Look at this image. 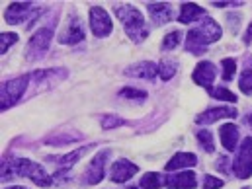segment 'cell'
Instances as JSON below:
<instances>
[{
  "label": "cell",
  "mask_w": 252,
  "mask_h": 189,
  "mask_svg": "<svg viewBox=\"0 0 252 189\" xmlns=\"http://www.w3.org/2000/svg\"><path fill=\"white\" fill-rule=\"evenodd\" d=\"M243 189H249V188H243Z\"/></svg>",
  "instance_id": "cell-36"
},
{
  "label": "cell",
  "mask_w": 252,
  "mask_h": 189,
  "mask_svg": "<svg viewBox=\"0 0 252 189\" xmlns=\"http://www.w3.org/2000/svg\"><path fill=\"white\" fill-rule=\"evenodd\" d=\"M197 140L201 142V146H203V150L205 152H213V138H211V133L209 131H199L197 133Z\"/></svg>",
  "instance_id": "cell-26"
},
{
  "label": "cell",
  "mask_w": 252,
  "mask_h": 189,
  "mask_svg": "<svg viewBox=\"0 0 252 189\" xmlns=\"http://www.w3.org/2000/svg\"><path fill=\"white\" fill-rule=\"evenodd\" d=\"M120 96L122 98H129V100H145L147 98V94L143 90H135V88H124L120 92Z\"/></svg>",
  "instance_id": "cell-28"
},
{
  "label": "cell",
  "mask_w": 252,
  "mask_h": 189,
  "mask_svg": "<svg viewBox=\"0 0 252 189\" xmlns=\"http://www.w3.org/2000/svg\"><path fill=\"white\" fill-rule=\"evenodd\" d=\"M16 41H18V35H16V33H2V39H0V51L6 53L8 47H10L12 43H16Z\"/></svg>",
  "instance_id": "cell-30"
},
{
  "label": "cell",
  "mask_w": 252,
  "mask_h": 189,
  "mask_svg": "<svg viewBox=\"0 0 252 189\" xmlns=\"http://www.w3.org/2000/svg\"><path fill=\"white\" fill-rule=\"evenodd\" d=\"M223 78L225 80H231L233 78V74H235V70H237V61H233V59H225L223 63Z\"/></svg>",
  "instance_id": "cell-27"
},
{
  "label": "cell",
  "mask_w": 252,
  "mask_h": 189,
  "mask_svg": "<svg viewBox=\"0 0 252 189\" xmlns=\"http://www.w3.org/2000/svg\"><path fill=\"white\" fill-rule=\"evenodd\" d=\"M203 16H205V10H203L201 6L193 4V2H184L178 20H180L182 24H189V22H195L197 18H203Z\"/></svg>",
  "instance_id": "cell-17"
},
{
  "label": "cell",
  "mask_w": 252,
  "mask_h": 189,
  "mask_svg": "<svg viewBox=\"0 0 252 189\" xmlns=\"http://www.w3.org/2000/svg\"><path fill=\"white\" fill-rule=\"evenodd\" d=\"M164 186L170 189H193L197 186L193 172H182L174 176H164Z\"/></svg>",
  "instance_id": "cell-12"
},
{
  "label": "cell",
  "mask_w": 252,
  "mask_h": 189,
  "mask_svg": "<svg viewBox=\"0 0 252 189\" xmlns=\"http://www.w3.org/2000/svg\"><path fill=\"white\" fill-rule=\"evenodd\" d=\"M245 41H247V43L252 41V24H251V27H249V31H247V35H245Z\"/></svg>",
  "instance_id": "cell-33"
},
{
  "label": "cell",
  "mask_w": 252,
  "mask_h": 189,
  "mask_svg": "<svg viewBox=\"0 0 252 189\" xmlns=\"http://www.w3.org/2000/svg\"><path fill=\"white\" fill-rule=\"evenodd\" d=\"M32 78V74H24L20 78H14V80H8L2 84V109H10L26 92L28 88V80Z\"/></svg>",
  "instance_id": "cell-4"
},
{
  "label": "cell",
  "mask_w": 252,
  "mask_h": 189,
  "mask_svg": "<svg viewBox=\"0 0 252 189\" xmlns=\"http://www.w3.org/2000/svg\"><path fill=\"white\" fill-rule=\"evenodd\" d=\"M12 164H14L16 176H18V174H20V176H26V178H30L33 184H37V186H41V188H49V186H51L49 174H47L39 164H35V162H32V160H26V158L12 160Z\"/></svg>",
  "instance_id": "cell-3"
},
{
  "label": "cell",
  "mask_w": 252,
  "mask_h": 189,
  "mask_svg": "<svg viewBox=\"0 0 252 189\" xmlns=\"http://www.w3.org/2000/svg\"><path fill=\"white\" fill-rule=\"evenodd\" d=\"M116 16L122 20L127 35H129L135 43H139V41H143V39L147 37L145 20H143V14H141L137 8H133V6H129V4L116 6Z\"/></svg>",
  "instance_id": "cell-2"
},
{
  "label": "cell",
  "mask_w": 252,
  "mask_h": 189,
  "mask_svg": "<svg viewBox=\"0 0 252 189\" xmlns=\"http://www.w3.org/2000/svg\"><path fill=\"white\" fill-rule=\"evenodd\" d=\"M233 170L237 174V178L247 180L252 176V138L247 136L239 148V154L233 162Z\"/></svg>",
  "instance_id": "cell-6"
},
{
  "label": "cell",
  "mask_w": 252,
  "mask_h": 189,
  "mask_svg": "<svg viewBox=\"0 0 252 189\" xmlns=\"http://www.w3.org/2000/svg\"><path fill=\"white\" fill-rule=\"evenodd\" d=\"M84 39V29H82V24L76 20V18H70L66 29L61 33L59 41L61 43H66V45H72V43H78Z\"/></svg>",
  "instance_id": "cell-14"
},
{
  "label": "cell",
  "mask_w": 252,
  "mask_h": 189,
  "mask_svg": "<svg viewBox=\"0 0 252 189\" xmlns=\"http://www.w3.org/2000/svg\"><path fill=\"white\" fill-rule=\"evenodd\" d=\"M90 150V146H84V148H80V150H74V152H70V154H66L63 158H59V160H55L57 164H59V172H57V176H63L64 172H68L74 164H76V160L78 158H82L86 152Z\"/></svg>",
  "instance_id": "cell-20"
},
{
  "label": "cell",
  "mask_w": 252,
  "mask_h": 189,
  "mask_svg": "<svg viewBox=\"0 0 252 189\" xmlns=\"http://www.w3.org/2000/svg\"><path fill=\"white\" fill-rule=\"evenodd\" d=\"M51 35H53V29H51V27H41V29H37V31L33 33V37L30 39V43H28V53H26V57H28L30 61L41 59V57L47 53V49H49Z\"/></svg>",
  "instance_id": "cell-5"
},
{
  "label": "cell",
  "mask_w": 252,
  "mask_h": 189,
  "mask_svg": "<svg viewBox=\"0 0 252 189\" xmlns=\"http://www.w3.org/2000/svg\"><path fill=\"white\" fill-rule=\"evenodd\" d=\"M219 136H221V144L227 150H237V142H239V129L237 125H223L219 129Z\"/></svg>",
  "instance_id": "cell-16"
},
{
  "label": "cell",
  "mask_w": 252,
  "mask_h": 189,
  "mask_svg": "<svg viewBox=\"0 0 252 189\" xmlns=\"http://www.w3.org/2000/svg\"><path fill=\"white\" fill-rule=\"evenodd\" d=\"M225 117H237V109L235 108H213V109H207L205 113L197 115V123H213V121H219V119H225Z\"/></svg>",
  "instance_id": "cell-15"
},
{
  "label": "cell",
  "mask_w": 252,
  "mask_h": 189,
  "mask_svg": "<svg viewBox=\"0 0 252 189\" xmlns=\"http://www.w3.org/2000/svg\"><path fill=\"white\" fill-rule=\"evenodd\" d=\"M180 39H182V33H180L178 29L170 31V33L164 37V41H162V49H164V51H170V49L178 47V45H180Z\"/></svg>",
  "instance_id": "cell-22"
},
{
  "label": "cell",
  "mask_w": 252,
  "mask_h": 189,
  "mask_svg": "<svg viewBox=\"0 0 252 189\" xmlns=\"http://www.w3.org/2000/svg\"><path fill=\"white\" fill-rule=\"evenodd\" d=\"M162 186H164V176H160V174L149 172L141 178V188L143 189H158Z\"/></svg>",
  "instance_id": "cell-21"
},
{
  "label": "cell",
  "mask_w": 252,
  "mask_h": 189,
  "mask_svg": "<svg viewBox=\"0 0 252 189\" xmlns=\"http://www.w3.org/2000/svg\"><path fill=\"white\" fill-rule=\"evenodd\" d=\"M126 72L131 74V76H137V78L153 80V78L157 76V72H158V66L155 63H139V64H135V66H131V68H127Z\"/></svg>",
  "instance_id": "cell-19"
},
{
  "label": "cell",
  "mask_w": 252,
  "mask_h": 189,
  "mask_svg": "<svg viewBox=\"0 0 252 189\" xmlns=\"http://www.w3.org/2000/svg\"><path fill=\"white\" fill-rule=\"evenodd\" d=\"M137 172H139V168L133 162H129V160H118V162H114V166L110 170V178L114 182H118V184H124L127 180H131Z\"/></svg>",
  "instance_id": "cell-9"
},
{
  "label": "cell",
  "mask_w": 252,
  "mask_h": 189,
  "mask_svg": "<svg viewBox=\"0 0 252 189\" xmlns=\"http://www.w3.org/2000/svg\"><path fill=\"white\" fill-rule=\"evenodd\" d=\"M158 72H160L162 80H170L174 76V72H176V64L172 63V61H162V63L158 64Z\"/></svg>",
  "instance_id": "cell-25"
},
{
  "label": "cell",
  "mask_w": 252,
  "mask_h": 189,
  "mask_svg": "<svg viewBox=\"0 0 252 189\" xmlns=\"http://www.w3.org/2000/svg\"><path fill=\"white\" fill-rule=\"evenodd\" d=\"M219 37H221V26H219L215 20L207 18V20H203L197 27L189 29L188 41H186V49L191 51L193 55H201V53L205 51V47H207L209 43L217 41Z\"/></svg>",
  "instance_id": "cell-1"
},
{
  "label": "cell",
  "mask_w": 252,
  "mask_h": 189,
  "mask_svg": "<svg viewBox=\"0 0 252 189\" xmlns=\"http://www.w3.org/2000/svg\"><path fill=\"white\" fill-rule=\"evenodd\" d=\"M239 88H241V92H245V94H252V68L243 70V74H241V78H239Z\"/></svg>",
  "instance_id": "cell-24"
},
{
  "label": "cell",
  "mask_w": 252,
  "mask_h": 189,
  "mask_svg": "<svg viewBox=\"0 0 252 189\" xmlns=\"http://www.w3.org/2000/svg\"><path fill=\"white\" fill-rule=\"evenodd\" d=\"M215 74H217V70H215V64L213 63H199L195 66L193 74H191V80L195 84H199V86L209 88L211 82L215 80Z\"/></svg>",
  "instance_id": "cell-13"
},
{
  "label": "cell",
  "mask_w": 252,
  "mask_h": 189,
  "mask_svg": "<svg viewBox=\"0 0 252 189\" xmlns=\"http://www.w3.org/2000/svg\"><path fill=\"white\" fill-rule=\"evenodd\" d=\"M217 188H223V182L217 180L215 176H205L203 178V189H217Z\"/></svg>",
  "instance_id": "cell-31"
},
{
  "label": "cell",
  "mask_w": 252,
  "mask_h": 189,
  "mask_svg": "<svg viewBox=\"0 0 252 189\" xmlns=\"http://www.w3.org/2000/svg\"><path fill=\"white\" fill-rule=\"evenodd\" d=\"M215 8H229V6H241L245 2H211Z\"/></svg>",
  "instance_id": "cell-32"
},
{
  "label": "cell",
  "mask_w": 252,
  "mask_h": 189,
  "mask_svg": "<svg viewBox=\"0 0 252 189\" xmlns=\"http://www.w3.org/2000/svg\"><path fill=\"white\" fill-rule=\"evenodd\" d=\"M249 121H251V125H252V113H251V117H249Z\"/></svg>",
  "instance_id": "cell-35"
},
{
  "label": "cell",
  "mask_w": 252,
  "mask_h": 189,
  "mask_svg": "<svg viewBox=\"0 0 252 189\" xmlns=\"http://www.w3.org/2000/svg\"><path fill=\"white\" fill-rule=\"evenodd\" d=\"M8 189H28V188H8Z\"/></svg>",
  "instance_id": "cell-34"
},
{
  "label": "cell",
  "mask_w": 252,
  "mask_h": 189,
  "mask_svg": "<svg viewBox=\"0 0 252 189\" xmlns=\"http://www.w3.org/2000/svg\"><path fill=\"white\" fill-rule=\"evenodd\" d=\"M90 27H92L94 35H98V37H106V35L112 33V29H114L112 18L102 6H92L90 8Z\"/></svg>",
  "instance_id": "cell-7"
},
{
  "label": "cell",
  "mask_w": 252,
  "mask_h": 189,
  "mask_svg": "<svg viewBox=\"0 0 252 189\" xmlns=\"http://www.w3.org/2000/svg\"><path fill=\"white\" fill-rule=\"evenodd\" d=\"M122 125H126V121L122 117H116V115H106L102 119V127L104 129H116V127H122Z\"/></svg>",
  "instance_id": "cell-29"
},
{
  "label": "cell",
  "mask_w": 252,
  "mask_h": 189,
  "mask_svg": "<svg viewBox=\"0 0 252 189\" xmlns=\"http://www.w3.org/2000/svg\"><path fill=\"white\" fill-rule=\"evenodd\" d=\"M147 8H149V14H151V18L155 20L157 26H164L172 20L174 12H172V6L168 2H149Z\"/></svg>",
  "instance_id": "cell-11"
},
{
  "label": "cell",
  "mask_w": 252,
  "mask_h": 189,
  "mask_svg": "<svg viewBox=\"0 0 252 189\" xmlns=\"http://www.w3.org/2000/svg\"><path fill=\"white\" fill-rule=\"evenodd\" d=\"M209 96L215 100H223V102H237V96L233 92H229L227 88H211Z\"/></svg>",
  "instance_id": "cell-23"
},
{
  "label": "cell",
  "mask_w": 252,
  "mask_h": 189,
  "mask_svg": "<svg viewBox=\"0 0 252 189\" xmlns=\"http://www.w3.org/2000/svg\"><path fill=\"white\" fill-rule=\"evenodd\" d=\"M197 164V156L195 154H189V152H178L174 154V158L166 164V170L172 172V170H178V168H189V166H195Z\"/></svg>",
  "instance_id": "cell-18"
},
{
  "label": "cell",
  "mask_w": 252,
  "mask_h": 189,
  "mask_svg": "<svg viewBox=\"0 0 252 189\" xmlns=\"http://www.w3.org/2000/svg\"><path fill=\"white\" fill-rule=\"evenodd\" d=\"M108 154H110V152L104 150V152H100V154L90 162V166H88L86 172H84V182H86V184L96 186V184L102 182V178H104V166H106Z\"/></svg>",
  "instance_id": "cell-8"
},
{
  "label": "cell",
  "mask_w": 252,
  "mask_h": 189,
  "mask_svg": "<svg viewBox=\"0 0 252 189\" xmlns=\"http://www.w3.org/2000/svg\"><path fill=\"white\" fill-rule=\"evenodd\" d=\"M30 12H32V2H12V4L6 8V12H4V20H6V24L16 26V24H20Z\"/></svg>",
  "instance_id": "cell-10"
}]
</instances>
